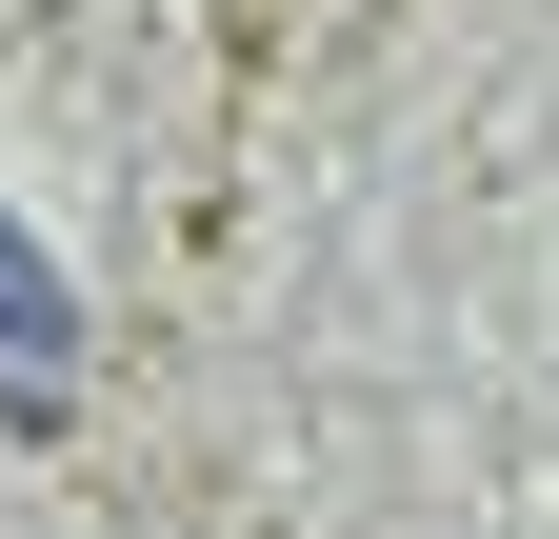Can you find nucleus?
Here are the masks:
<instances>
[{
	"mask_svg": "<svg viewBox=\"0 0 559 539\" xmlns=\"http://www.w3.org/2000/svg\"><path fill=\"white\" fill-rule=\"evenodd\" d=\"M81 399V300H60V260L0 220V420H60Z\"/></svg>",
	"mask_w": 559,
	"mask_h": 539,
	"instance_id": "obj_1",
	"label": "nucleus"
}]
</instances>
